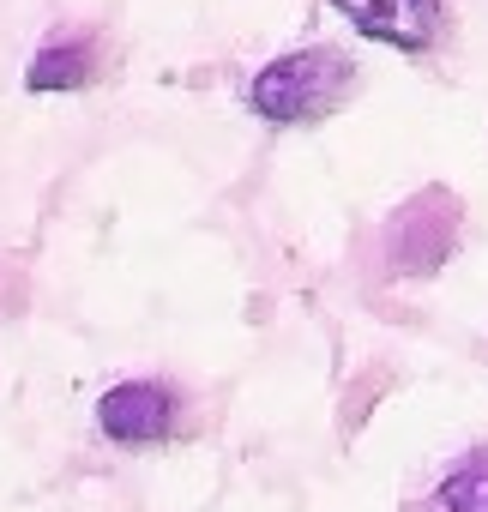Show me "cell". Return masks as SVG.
<instances>
[{
    "label": "cell",
    "mask_w": 488,
    "mask_h": 512,
    "mask_svg": "<svg viewBox=\"0 0 488 512\" xmlns=\"http://www.w3.org/2000/svg\"><path fill=\"white\" fill-rule=\"evenodd\" d=\"M91 79H97V37H61L25 67V85L37 97L43 91H85Z\"/></svg>",
    "instance_id": "4"
},
{
    "label": "cell",
    "mask_w": 488,
    "mask_h": 512,
    "mask_svg": "<svg viewBox=\"0 0 488 512\" xmlns=\"http://www.w3.org/2000/svg\"><path fill=\"white\" fill-rule=\"evenodd\" d=\"M332 13L350 19L368 43H386L398 55H428L452 31L446 0H332Z\"/></svg>",
    "instance_id": "3"
},
{
    "label": "cell",
    "mask_w": 488,
    "mask_h": 512,
    "mask_svg": "<svg viewBox=\"0 0 488 512\" xmlns=\"http://www.w3.org/2000/svg\"><path fill=\"white\" fill-rule=\"evenodd\" d=\"M97 428H103V440H115L127 452L163 446L181 428V392L169 380H121L97 398Z\"/></svg>",
    "instance_id": "2"
},
{
    "label": "cell",
    "mask_w": 488,
    "mask_h": 512,
    "mask_svg": "<svg viewBox=\"0 0 488 512\" xmlns=\"http://www.w3.org/2000/svg\"><path fill=\"white\" fill-rule=\"evenodd\" d=\"M356 61L332 43L290 49L248 79V109L272 127H320L356 97Z\"/></svg>",
    "instance_id": "1"
},
{
    "label": "cell",
    "mask_w": 488,
    "mask_h": 512,
    "mask_svg": "<svg viewBox=\"0 0 488 512\" xmlns=\"http://www.w3.org/2000/svg\"><path fill=\"white\" fill-rule=\"evenodd\" d=\"M440 512H488V446H470L464 458L446 464L440 488H434Z\"/></svg>",
    "instance_id": "5"
}]
</instances>
